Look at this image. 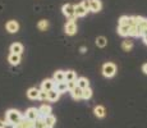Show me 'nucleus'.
Listing matches in <instances>:
<instances>
[{"label": "nucleus", "instance_id": "nucleus-1", "mask_svg": "<svg viewBox=\"0 0 147 128\" xmlns=\"http://www.w3.org/2000/svg\"><path fill=\"white\" fill-rule=\"evenodd\" d=\"M22 119H23V115H22L18 110L10 109V110H8L7 112V122H8V124H12L13 126V124L19 123Z\"/></svg>", "mask_w": 147, "mask_h": 128}, {"label": "nucleus", "instance_id": "nucleus-2", "mask_svg": "<svg viewBox=\"0 0 147 128\" xmlns=\"http://www.w3.org/2000/svg\"><path fill=\"white\" fill-rule=\"evenodd\" d=\"M61 10H63L64 16L68 17L69 19H74V18H76V5L65 4V5H63Z\"/></svg>", "mask_w": 147, "mask_h": 128}, {"label": "nucleus", "instance_id": "nucleus-3", "mask_svg": "<svg viewBox=\"0 0 147 128\" xmlns=\"http://www.w3.org/2000/svg\"><path fill=\"white\" fill-rule=\"evenodd\" d=\"M117 72V67L113 63H105L102 67V74L105 77H113Z\"/></svg>", "mask_w": 147, "mask_h": 128}, {"label": "nucleus", "instance_id": "nucleus-4", "mask_svg": "<svg viewBox=\"0 0 147 128\" xmlns=\"http://www.w3.org/2000/svg\"><path fill=\"white\" fill-rule=\"evenodd\" d=\"M26 119H28V121H37V119L41 118L40 113H38V109H36V108H30V109H27L26 112V116H24Z\"/></svg>", "mask_w": 147, "mask_h": 128}, {"label": "nucleus", "instance_id": "nucleus-5", "mask_svg": "<svg viewBox=\"0 0 147 128\" xmlns=\"http://www.w3.org/2000/svg\"><path fill=\"white\" fill-rule=\"evenodd\" d=\"M77 32V24H76L74 19H69L65 24V33L67 35H74Z\"/></svg>", "mask_w": 147, "mask_h": 128}, {"label": "nucleus", "instance_id": "nucleus-6", "mask_svg": "<svg viewBox=\"0 0 147 128\" xmlns=\"http://www.w3.org/2000/svg\"><path fill=\"white\" fill-rule=\"evenodd\" d=\"M54 87H55V81H54V79H45L41 83V90L46 91V92L54 90Z\"/></svg>", "mask_w": 147, "mask_h": 128}, {"label": "nucleus", "instance_id": "nucleus-7", "mask_svg": "<svg viewBox=\"0 0 147 128\" xmlns=\"http://www.w3.org/2000/svg\"><path fill=\"white\" fill-rule=\"evenodd\" d=\"M5 27H7L8 32H10V33H16V32H18V30H19V24H18V22H16V21H9Z\"/></svg>", "mask_w": 147, "mask_h": 128}, {"label": "nucleus", "instance_id": "nucleus-8", "mask_svg": "<svg viewBox=\"0 0 147 128\" xmlns=\"http://www.w3.org/2000/svg\"><path fill=\"white\" fill-rule=\"evenodd\" d=\"M38 113H40L41 118H45V116H47V115H51V106H49V105H46V104L41 105V106L38 108Z\"/></svg>", "mask_w": 147, "mask_h": 128}, {"label": "nucleus", "instance_id": "nucleus-9", "mask_svg": "<svg viewBox=\"0 0 147 128\" xmlns=\"http://www.w3.org/2000/svg\"><path fill=\"white\" fill-rule=\"evenodd\" d=\"M54 81H55V83L65 82V72H63V70H56V72L54 73Z\"/></svg>", "mask_w": 147, "mask_h": 128}, {"label": "nucleus", "instance_id": "nucleus-10", "mask_svg": "<svg viewBox=\"0 0 147 128\" xmlns=\"http://www.w3.org/2000/svg\"><path fill=\"white\" fill-rule=\"evenodd\" d=\"M10 51H12V54H18V55H21L22 51H23V45L19 44V42H14L12 46H10Z\"/></svg>", "mask_w": 147, "mask_h": 128}, {"label": "nucleus", "instance_id": "nucleus-11", "mask_svg": "<svg viewBox=\"0 0 147 128\" xmlns=\"http://www.w3.org/2000/svg\"><path fill=\"white\" fill-rule=\"evenodd\" d=\"M8 60H9V63L12 65H18L19 63H21V55L10 53V55L8 56Z\"/></svg>", "mask_w": 147, "mask_h": 128}, {"label": "nucleus", "instance_id": "nucleus-12", "mask_svg": "<svg viewBox=\"0 0 147 128\" xmlns=\"http://www.w3.org/2000/svg\"><path fill=\"white\" fill-rule=\"evenodd\" d=\"M77 86L81 87L82 90H86V89H88V87H90V82H88V79H87V78L81 77V78L77 79Z\"/></svg>", "mask_w": 147, "mask_h": 128}, {"label": "nucleus", "instance_id": "nucleus-13", "mask_svg": "<svg viewBox=\"0 0 147 128\" xmlns=\"http://www.w3.org/2000/svg\"><path fill=\"white\" fill-rule=\"evenodd\" d=\"M38 95H40V90L36 89V87H32V89H30L27 91V96L30 99H32V100H35V99H38Z\"/></svg>", "mask_w": 147, "mask_h": 128}, {"label": "nucleus", "instance_id": "nucleus-14", "mask_svg": "<svg viewBox=\"0 0 147 128\" xmlns=\"http://www.w3.org/2000/svg\"><path fill=\"white\" fill-rule=\"evenodd\" d=\"M101 7H102V4H101L100 0H91V9L90 10L97 13V12H100L101 10Z\"/></svg>", "mask_w": 147, "mask_h": 128}, {"label": "nucleus", "instance_id": "nucleus-15", "mask_svg": "<svg viewBox=\"0 0 147 128\" xmlns=\"http://www.w3.org/2000/svg\"><path fill=\"white\" fill-rule=\"evenodd\" d=\"M129 36H143L142 28L138 27V26H133V27H131V31H129Z\"/></svg>", "mask_w": 147, "mask_h": 128}, {"label": "nucleus", "instance_id": "nucleus-16", "mask_svg": "<svg viewBox=\"0 0 147 128\" xmlns=\"http://www.w3.org/2000/svg\"><path fill=\"white\" fill-rule=\"evenodd\" d=\"M55 87H56V91L59 93H63V92H67L68 91V83L67 82H59V83H55Z\"/></svg>", "mask_w": 147, "mask_h": 128}, {"label": "nucleus", "instance_id": "nucleus-17", "mask_svg": "<svg viewBox=\"0 0 147 128\" xmlns=\"http://www.w3.org/2000/svg\"><path fill=\"white\" fill-rule=\"evenodd\" d=\"M87 12H88V10L84 9L82 4L76 5V17H84L87 14Z\"/></svg>", "mask_w": 147, "mask_h": 128}, {"label": "nucleus", "instance_id": "nucleus-18", "mask_svg": "<svg viewBox=\"0 0 147 128\" xmlns=\"http://www.w3.org/2000/svg\"><path fill=\"white\" fill-rule=\"evenodd\" d=\"M94 112H95V115L97 116V118H104L105 116V108L104 106H101V105H97V106L94 109Z\"/></svg>", "mask_w": 147, "mask_h": 128}, {"label": "nucleus", "instance_id": "nucleus-19", "mask_svg": "<svg viewBox=\"0 0 147 128\" xmlns=\"http://www.w3.org/2000/svg\"><path fill=\"white\" fill-rule=\"evenodd\" d=\"M129 31H131V26H119L118 28V33L120 36H129Z\"/></svg>", "mask_w": 147, "mask_h": 128}, {"label": "nucleus", "instance_id": "nucleus-20", "mask_svg": "<svg viewBox=\"0 0 147 128\" xmlns=\"http://www.w3.org/2000/svg\"><path fill=\"white\" fill-rule=\"evenodd\" d=\"M70 93H72V96L74 99H77V100H80V99H82V95H83V90L81 89V87H76L74 90L70 91Z\"/></svg>", "mask_w": 147, "mask_h": 128}, {"label": "nucleus", "instance_id": "nucleus-21", "mask_svg": "<svg viewBox=\"0 0 147 128\" xmlns=\"http://www.w3.org/2000/svg\"><path fill=\"white\" fill-rule=\"evenodd\" d=\"M59 95H60V93H59L58 91L54 89V90H51V91H49V92H47V100H50V101H56V100L59 99Z\"/></svg>", "mask_w": 147, "mask_h": 128}, {"label": "nucleus", "instance_id": "nucleus-22", "mask_svg": "<svg viewBox=\"0 0 147 128\" xmlns=\"http://www.w3.org/2000/svg\"><path fill=\"white\" fill-rule=\"evenodd\" d=\"M33 128H51V127H49L46 123H45L44 118H40V119L33 122Z\"/></svg>", "mask_w": 147, "mask_h": 128}, {"label": "nucleus", "instance_id": "nucleus-23", "mask_svg": "<svg viewBox=\"0 0 147 128\" xmlns=\"http://www.w3.org/2000/svg\"><path fill=\"white\" fill-rule=\"evenodd\" d=\"M44 121H45V123L47 124V126L49 127H54V124L56 123V118L54 115H47V116H45L44 118Z\"/></svg>", "mask_w": 147, "mask_h": 128}, {"label": "nucleus", "instance_id": "nucleus-24", "mask_svg": "<svg viewBox=\"0 0 147 128\" xmlns=\"http://www.w3.org/2000/svg\"><path fill=\"white\" fill-rule=\"evenodd\" d=\"M76 79H77V74H76V72H73V70H68V72H65V81L67 82L76 81Z\"/></svg>", "mask_w": 147, "mask_h": 128}, {"label": "nucleus", "instance_id": "nucleus-25", "mask_svg": "<svg viewBox=\"0 0 147 128\" xmlns=\"http://www.w3.org/2000/svg\"><path fill=\"white\" fill-rule=\"evenodd\" d=\"M106 44H107V40L104 37V36H98V37L96 39V45H97V46H100V47H105V46H106Z\"/></svg>", "mask_w": 147, "mask_h": 128}, {"label": "nucleus", "instance_id": "nucleus-26", "mask_svg": "<svg viewBox=\"0 0 147 128\" xmlns=\"http://www.w3.org/2000/svg\"><path fill=\"white\" fill-rule=\"evenodd\" d=\"M121 47H123V50L129 51L132 47H133V42H132L131 40H124L123 44H121Z\"/></svg>", "mask_w": 147, "mask_h": 128}, {"label": "nucleus", "instance_id": "nucleus-27", "mask_svg": "<svg viewBox=\"0 0 147 128\" xmlns=\"http://www.w3.org/2000/svg\"><path fill=\"white\" fill-rule=\"evenodd\" d=\"M37 27H38V30H41V31H46V28L49 27V22L45 21V19H41V21L38 22Z\"/></svg>", "mask_w": 147, "mask_h": 128}, {"label": "nucleus", "instance_id": "nucleus-28", "mask_svg": "<svg viewBox=\"0 0 147 128\" xmlns=\"http://www.w3.org/2000/svg\"><path fill=\"white\" fill-rule=\"evenodd\" d=\"M119 26H129V17L123 16L119 19Z\"/></svg>", "mask_w": 147, "mask_h": 128}, {"label": "nucleus", "instance_id": "nucleus-29", "mask_svg": "<svg viewBox=\"0 0 147 128\" xmlns=\"http://www.w3.org/2000/svg\"><path fill=\"white\" fill-rule=\"evenodd\" d=\"M91 96H92V90L90 89V87H88V89H86V90H83V95H82V99H86V100H87V99H90Z\"/></svg>", "mask_w": 147, "mask_h": 128}, {"label": "nucleus", "instance_id": "nucleus-30", "mask_svg": "<svg viewBox=\"0 0 147 128\" xmlns=\"http://www.w3.org/2000/svg\"><path fill=\"white\" fill-rule=\"evenodd\" d=\"M68 83V91H72L77 87V81H70V82H67Z\"/></svg>", "mask_w": 147, "mask_h": 128}, {"label": "nucleus", "instance_id": "nucleus-31", "mask_svg": "<svg viewBox=\"0 0 147 128\" xmlns=\"http://www.w3.org/2000/svg\"><path fill=\"white\" fill-rule=\"evenodd\" d=\"M82 5H83V8L86 10H90L91 9V0H83V1H82Z\"/></svg>", "mask_w": 147, "mask_h": 128}, {"label": "nucleus", "instance_id": "nucleus-32", "mask_svg": "<svg viewBox=\"0 0 147 128\" xmlns=\"http://www.w3.org/2000/svg\"><path fill=\"white\" fill-rule=\"evenodd\" d=\"M38 99L42 101H45V100H47V92L46 91H40V95H38Z\"/></svg>", "mask_w": 147, "mask_h": 128}, {"label": "nucleus", "instance_id": "nucleus-33", "mask_svg": "<svg viewBox=\"0 0 147 128\" xmlns=\"http://www.w3.org/2000/svg\"><path fill=\"white\" fill-rule=\"evenodd\" d=\"M13 128H26L23 126V123H22V121L19 122V123H17V124H13Z\"/></svg>", "mask_w": 147, "mask_h": 128}, {"label": "nucleus", "instance_id": "nucleus-34", "mask_svg": "<svg viewBox=\"0 0 147 128\" xmlns=\"http://www.w3.org/2000/svg\"><path fill=\"white\" fill-rule=\"evenodd\" d=\"M8 126V123H5L4 121H1V119H0V128H5Z\"/></svg>", "mask_w": 147, "mask_h": 128}, {"label": "nucleus", "instance_id": "nucleus-35", "mask_svg": "<svg viewBox=\"0 0 147 128\" xmlns=\"http://www.w3.org/2000/svg\"><path fill=\"white\" fill-rule=\"evenodd\" d=\"M142 70H143V73H145V74H147V63H146V64H143Z\"/></svg>", "mask_w": 147, "mask_h": 128}, {"label": "nucleus", "instance_id": "nucleus-36", "mask_svg": "<svg viewBox=\"0 0 147 128\" xmlns=\"http://www.w3.org/2000/svg\"><path fill=\"white\" fill-rule=\"evenodd\" d=\"M142 37H143V41H145V44L147 45V31H146L145 33H143V36H142Z\"/></svg>", "mask_w": 147, "mask_h": 128}]
</instances>
